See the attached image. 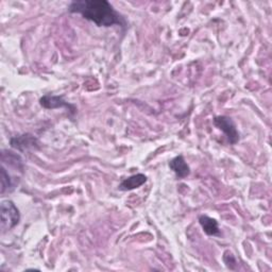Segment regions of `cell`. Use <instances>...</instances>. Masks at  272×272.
Masks as SVG:
<instances>
[{"instance_id":"obj_1","label":"cell","mask_w":272,"mask_h":272,"mask_svg":"<svg viewBox=\"0 0 272 272\" xmlns=\"http://www.w3.org/2000/svg\"><path fill=\"white\" fill-rule=\"evenodd\" d=\"M70 13L81 14L98 27H111L118 25L126 27V20L107 0H78L69 4Z\"/></svg>"},{"instance_id":"obj_2","label":"cell","mask_w":272,"mask_h":272,"mask_svg":"<svg viewBox=\"0 0 272 272\" xmlns=\"http://www.w3.org/2000/svg\"><path fill=\"white\" fill-rule=\"evenodd\" d=\"M20 214L16 205L10 201L5 200L1 202V229L2 232L11 230L19 223Z\"/></svg>"},{"instance_id":"obj_3","label":"cell","mask_w":272,"mask_h":272,"mask_svg":"<svg viewBox=\"0 0 272 272\" xmlns=\"http://www.w3.org/2000/svg\"><path fill=\"white\" fill-rule=\"evenodd\" d=\"M214 125L221 130L229 139V142L235 145L239 140V133L236 129V126L231 118L227 116H217L214 118Z\"/></svg>"},{"instance_id":"obj_4","label":"cell","mask_w":272,"mask_h":272,"mask_svg":"<svg viewBox=\"0 0 272 272\" xmlns=\"http://www.w3.org/2000/svg\"><path fill=\"white\" fill-rule=\"evenodd\" d=\"M169 167L171 170H173V172L175 173V175H177L178 179L186 178L190 173L189 166L187 165L185 159H184L182 155L175 156L173 159H171L169 163Z\"/></svg>"},{"instance_id":"obj_5","label":"cell","mask_w":272,"mask_h":272,"mask_svg":"<svg viewBox=\"0 0 272 272\" xmlns=\"http://www.w3.org/2000/svg\"><path fill=\"white\" fill-rule=\"evenodd\" d=\"M39 102H41V106L44 107L45 109H58V108L66 107L70 109L73 113L75 112V107L70 106L69 103L64 101L61 97H54V96L46 95L41 100H39Z\"/></svg>"},{"instance_id":"obj_6","label":"cell","mask_w":272,"mask_h":272,"mask_svg":"<svg viewBox=\"0 0 272 272\" xmlns=\"http://www.w3.org/2000/svg\"><path fill=\"white\" fill-rule=\"evenodd\" d=\"M199 223L202 227L205 234L210 236H217L220 235V230L218 227V222L215 219L209 217V216H200L199 217Z\"/></svg>"},{"instance_id":"obj_7","label":"cell","mask_w":272,"mask_h":272,"mask_svg":"<svg viewBox=\"0 0 272 272\" xmlns=\"http://www.w3.org/2000/svg\"><path fill=\"white\" fill-rule=\"evenodd\" d=\"M147 182V177L142 173H137L134 174L132 177L126 179L125 181L122 182L121 186H119V189L122 190H132L135 188H138L141 185H143Z\"/></svg>"},{"instance_id":"obj_8","label":"cell","mask_w":272,"mask_h":272,"mask_svg":"<svg viewBox=\"0 0 272 272\" xmlns=\"http://www.w3.org/2000/svg\"><path fill=\"white\" fill-rule=\"evenodd\" d=\"M11 145L13 148L25 150L29 148H33L36 145V139L32 135H21L18 137H14L11 139Z\"/></svg>"},{"instance_id":"obj_9","label":"cell","mask_w":272,"mask_h":272,"mask_svg":"<svg viewBox=\"0 0 272 272\" xmlns=\"http://www.w3.org/2000/svg\"><path fill=\"white\" fill-rule=\"evenodd\" d=\"M1 161H2V164L7 163L10 166L15 168V169L20 170L21 172L23 170L22 159L20 158L19 155L13 153V152H11V151H2Z\"/></svg>"},{"instance_id":"obj_10","label":"cell","mask_w":272,"mask_h":272,"mask_svg":"<svg viewBox=\"0 0 272 272\" xmlns=\"http://www.w3.org/2000/svg\"><path fill=\"white\" fill-rule=\"evenodd\" d=\"M15 184L9 172L6 171L5 167L2 165L1 168V195L5 194V191H12L14 189Z\"/></svg>"},{"instance_id":"obj_11","label":"cell","mask_w":272,"mask_h":272,"mask_svg":"<svg viewBox=\"0 0 272 272\" xmlns=\"http://www.w3.org/2000/svg\"><path fill=\"white\" fill-rule=\"evenodd\" d=\"M223 260H225V263L227 264V266L230 269H234L235 268L236 261H235V258L233 257V254H232L230 251L225 252V257H223Z\"/></svg>"}]
</instances>
